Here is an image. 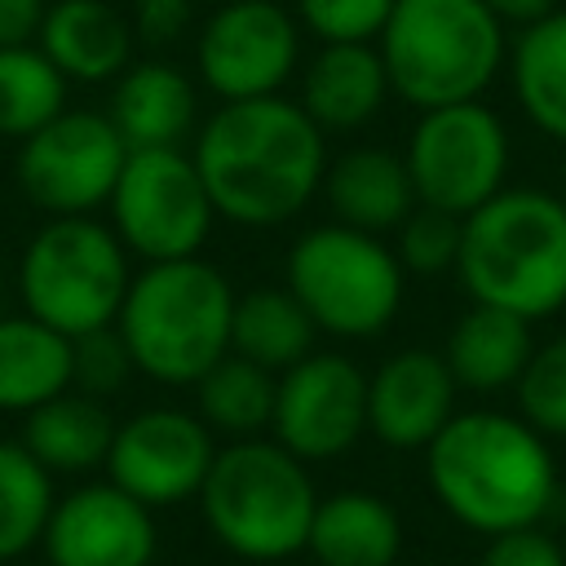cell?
<instances>
[{
    "label": "cell",
    "instance_id": "obj_1",
    "mask_svg": "<svg viewBox=\"0 0 566 566\" xmlns=\"http://www.w3.org/2000/svg\"><path fill=\"white\" fill-rule=\"evenodd\" d=\"M190 159L208 186L217 221L274 230L301 217L327 177V133L296 97L221 102L195 133Z\"/></svg>",
    "mask_w": 566,
    "mask_h": 566
},
{
    "label": "cell",
    "instance_id": "obj_2",
    "mask_svg": "<svg viewBox=\"0 0 566 566\" xmlns=\"http://www.w3.org/2000/svg\"><path fill=\"white\" fill-rule=\"evenodd\" d=\"M433 500L478 535L539 526L557 495V460L539 429L513 411H455L424 447Z\"/></svg>",
    "mask_w": 566,
    "mask_h": 566
},
{
    "label": "cell",
    "instance_id": "obj_3",
    "mask_svg": "<svg viewBox=\"0 0 566 566\" xmlns=\"http://www.w3.org/2000/svg\"><path fill=\"white\" fill-rule=\"evenodd\" d=\"M455 279L478 305L526 323L566 310V203L557 190L504 186L460 226Z\"/></svg>",
    "mask_w": 566,
    "mask_h": 566
},
{
    "label": "cell",
    "instance_id": "obj_4",
    "mask_svg": "<svg viewBox=\"0 0 566 566\" xmlns=\"http://www.w3.org/2000/svg\"><path fill=\"white\" fill-rule=\"evenodd\" d=\"M234 296L230 279L203 256L150 261L133 274L115 332L146 380L195 389L230 354Z\"/></svg>",
    "mask_w": 566,
    "mask_h": 566
},
{
    "label": "cell",
    "instance_id": "obj_5",
    "mask_svg": "<svg viewBox=\"0 0 566 566\" xmlns=\"http://www.w3.org/2000/svg\"><path fill=\"white\" fill-rule=\"evenodd\" d=\"M318 491L310 464L270 433L217 447L199 486V513L212 539L239 562H287L305 553Z\"/></svg>",
    "mask_w": 566,
    "mask_h": 566
},
{
    "label": "cell",
    "instance_id": "obj_6",
    "mask_svg": "<svg viewBox=\"0 0 566 566\" xmlns=\"http://www.w3.org/2000/svg\"><path fill=\"white\" fill-rule=\"evenodd\" d=\"M394 97L411 111L478 102L509 57V27L482 0H394L376 40Z\"/></svg>",
    "mask_w": 566,
    "mask_h": 566
},
{
    "label": "cell",
    "instance_id": "obj_7",
    "mask_svg": "<svg viewBox=\"0 0 566 566\" xmlns=\"http://www.w3.org/2000/svg\"><path fill=\"white\" fill-rule=\"evenodd\" d=\"M133 256L97 217H44L18 256V301L31 318L80 340L115 327Z\"/></svg>",
    "mask_w": 566,
    "mask_h": 566
},
{
    "label": "cell",
    "instance_id": "obj_8",
    "mask_svg": "<svg viewBox=\"0 0 566 566\" xmlns=\"http://www.w3.org/2000/svg\"><path fill=\"white\" fill-rule=\"evenodd\" d=\"M287 292L305 305L318 332L336 340L380 336L407 296V270L398 252L367 230L323 221L296 234L283 265Z\"/></svg>",
    "mask_w": 566,
    "mask_h": 566
},
{
    "label": "cell",
    "instance_id": "obj_9",
    "mask_svg": "<svg viewBox=\"0 0 566 566\" xmlns=\"http://www.w3.org/2000/svg\"><path fill=\"white\" fill-rule=\"evenodd\" d=\"M402 164L416 190V203L469 217L509 186L513 142L504 119L478 97L455 106L416 111V124L402 146Z\"/></svg>",
    "mask_w": 566,
    "mask_h": 566
},
{
    "label": "cell",
    "instance_id": "obj_10",
    "mask_svg": "<svg viewBox=\"0 0 566 566\" xmlns=\"http://www.w3.org/2000/svg\"><path fill=\"white\" fill-rule=\"evenodd\" d=\"M106 221L128 256L150 265L199 256L212 234L217 208L186 146H150L128 150L124 172L106 199Z\"/></svg>",
    "mask_w": 566,
    "mask_h": 566
},
{
    "label": "cell",
    "instance_id": "obj_11",
    "mask_svg": "<svg viewBox=\"0 0 566 566\" xmlns=\"http://www.w3.org/2000/svg\"><path fill=\"white\" fill-rule=\"evenodd\" d=\"M128 146L106 119V111L66 106L40 133L18 142L13 177L31 208L44 217H93L106 208Z\"/></svg>",
    "mask_w": 566,
    "mask_h": 566
},
{
    "label": "cell",
    "instance_id": "obj_12",
    "mask_svg": "<svg viewBox=\"0 0 566 566\" xmlns=\"http://www.w3.org/2000/svg\"><path fill=\"white\" fill-rule=\"evenodd\" d=\"M301 35L279 0H221L195 27V80L217 102L274 97L301 71Z\"/></svg>",
    "mask_w": 566,
    "mask_h": 566
},
{
    "label": "cell",
    "instance_id": "obj_13",
    "mask_svg": "<svg viewBox=\"0 0 566 566\" xmlns=\"http://www.w3.org/2000/svg\"><path fill=\"white\" fill-rule=\"evenodd\" d=\"M217 460V433L186 407H142L115 424L106 478L150 509L199 500Z\"/></svg>",
    "mask_w": 566,
    "mask_h": 566
},
{
    "label": "cell",
    "instance_id": "obj_14",
    "mask_svg": "<svg viewBox=\"0 0 566 566\" xmlns=\"http://www.w3.org/2000/svg\"><path fill=\"white\" fill-rule=\"evenodd\" d=\"M367 433V371L332 349H314L279 371L270 438L305 464L345 455Z\"/></svg>",
    "mask_w": 566,
    "mask_h": 566
},
{
    "label": "cell",
    "instance_id": "obj_15",
    "mask_svg": "<svg viewBox=\"0 0 566 566\" xmlns=\"http://www.w3.org/2000/svg\"><path fill=\"white\" fill-rule=\"evenodd\" d=\"M40 548L49 566H150L159 553L155 509L111 478L80 482L57 495Z\"/></svg>",
    "mask_w": 566,
    "mask_h": 566
},
{
    "label": "cell",
    "instance_id": "obj_16",
    "mask_svg": "<svg viewBox=\"0 0 566 566\" xmlns=\"http://www.w3.org/2000/svg\"><path fill=\"white\" fill-rule=\"evenodd\" d=\"M455 394L442 349H398L367 371V433L389 451H424L455 416Z\"/></svg>",
    "mask_w": 566,
    "mask_h": 566
},
{
    "label": "cell",
    "instance_id": "obj_17",
    "mask_svg": "<svg viewBox=\"0 0 566 566\" xmlns=\"http://www.w3.org/2000/svg\"><path fill=\"white\" fill-rule=\"evenodd\" d=\"M106 119L128 150L186 146L199 133V80L164 57H133L119 80H111Z\"/></svg>",
    "mask_w": 566,
    "mask_h": 566
},
{
    "label": "cell",
    "instance_id": "obj_18",
    "mask_svg": "<svg viewBox=\"0 0 566 566\" xmlns=\"http://www.w3.org/2000/svg\"><path fill=\"white\" fill-rule=\"evenodd\" d=\"M394 97L376 44H318L296 71V102L323 133L371 124Z\"/></svg>",
    "mask_w": 566,
    "mask_h": 566
},
{
    "label": "cell",
    "instance_id": "obj_19",
    "mask_svg": "<svg viewBox=\"0 0 566 566\" xmlns=\"http://www.w3.org/2000/svg\"><path fill=\"white\" fill-rule=\"evenodd\" d=\"M35 44L66 84H111L128 71L137 31L115 0H49Z\"/></svg>",
    "mask_w": 566,
    "mask_h": 566
},
{
    "label": "cell",
    "instance_id": "obj_20",
    "mask_svg": "<svg viewBox=\"0 0 566 566\" xmlns=\"http://www.w3.org/2000/svg\"><path fill=\"white\" fill-rule=\"evenodd\" d=\"M323 199L332 208V221L380 234V239L394 234L416 208L402 150H385V146H354L327 159Z\"/></svg>",
    "mask_w": 566,
    "mask_h": 566
},
{
    "label": "cell",
    "instance_id": "obj_21",
    "mask_svg": "<svg viewBox=\"0 0 566 566\" xmlns=\"http://www.w3.org/2000/svg\"><path fill=\"white\" fill-rule=\"evenodd\" d=\"M305 553L318 566H394L402 553V517L376 491H332L318 495Z\"/></svg>",
    "mask_w": 566,
    "mask_h": 566
},
{
    "label": "cell",
    "instance_id": "obj_22",
    "mask_svg": "<svg viewBox=\"0 0 566 566\" xmlns=\"http://www.w3.org/2000/svg\"><path fill=\"white\" fill-rule=\"evenodd\" d=\"M531 354H535L531 323L509 310L478 305V301L451 323L447 345H442V358H447L455 385L469 394L513 389L522 380Z\"/></svg>",
    "mask_w": 566,
    "mask_h": 566
},
{
    "label": "cell",
    "instance_id": "obj_23",
    "mask_svg": "<svg viewBox=\"0 0 566 566\" xmlns=\"http://www.w3.org/2000/svg\"><path fill=\"white\" fill-rule=\"evenodd\" d=\"M75 380V340L49 323L22 314H0V411L27 416L49 398L66 394Z\"/></svg>",
    "mask_w": 566,
    "mask_h": 566
},
{
    "label": "cell",
    "instance_id": "obj_24",
    "mask_svg": "<svg viewBox=\"0 0 566 566\" xmlns=\"http://www.w3.org/2000/svg\"><path fill=\"white\" fill-rule=\"evenodd\" d=\"M509 88L535 133L566 146V9L517 27L509 40Z\"/></svg>",
    "mask_w": 566,
    "mask_h": 566
},
{
    "label": "cell",
    "instance_id": "obj_25",
    "mask_svg": "<svg viewBox=\"0 0 566 566\" xmlns=\"http://www.w3.org/2000/svg\"><path fill=\"white\" fill-rule=\"evenodd\" d=\"M115 416L102 398L66 389L44 407L22 416V447L57 478V473H93L106 469V451L115 438Z\"/></svg>",
    "mask_w": 566,
    "mask_h": 566
},
{
    "label": "cell",
    "instance_id": "obj_26",
    "mask_svg": "<svg viewBox=\"0 0 566 566\" xmlns=\"http://www.w3.org/2000/svg\"><path fill=\"white\" fill-rule=\"evenodd\" d=\"M318 327L305 314V305L283 287H252L234 296V318H230V354L265 367V371H287L301 358L314 354Z\"/></svg>",
    "mask_w": 566,
    "mask_h": 566
},
{
    "label": "cell",
    "instance_id": "obj_27",
    "mask_svg": "<svg viewBox=\"0 0 566 566\" xmlns=\"http://www.w3.org/2000/svg\"><path fill=\"white\" fill-rule=\"evenodd\" d=\"M274 389H279V376L239 358V354H226L199 385H195V411L199 420L221 433V438H261L270 433V420H274Z\"/></svg>",
    "mask_w": 566,
    "mask_h": 566
},
{
    "label": "cell",
    "instance_id": "obj_28",
    "mask_svg": "<svg viewBox=\"0 0 566 566\" xmlns=\"http://www.w3.org/2000/svg\"><path fill=\"white\" fill-rule=\"evenodd\" d=\"M53 504V473L22 447V438H0V566L40 548Z\"/></svg>",
    "mask_w": 566,
    "mask_h": 566
},
{
    "label": "cell",
    "instance_id": "obj_29",
    "mask_svg": "<svg viewBox=\"0 0 566 566\" xmlns=\"http://www.w3.org/2000/svg\"><path fill=\"white\" fill-rule=\"evenodd\" d=\"M66 75L40 53V44L0 49V142H27L66 111Z\"/></svg>",
    "mask_w": 566,
    "mask_h": 566
},
{
    "label": "cell",
    "instance_id": "obj_30",
    "mask_svg": "<svg viewBox=\"0 0 566 566\" xmlns=\"http://www.w3.org/2000/svg\"><path fill=\"white\" fill-rule=\"evenodd\" d=\"M517 416L544 438H566V336L535 345L522 380L513 385Z\"/></svg>",
    "mask_w": 566,
    "mask_h": 566
},
{
    "label": "cell",
    "instance_id": "obj_31",
    "mask_svg": "<svg viewBox=\"0 0 566 566\" xmlns=\"http://www.w3.org/2000/svg\"><path fill=\"white\" fill-rule=\"evenodd\" d=\"M460 217L416 203L411 217L394 230V252L407 274H447L460 256Z\"/></svg>",
    "mask_w": 566,
    "mask_h": 566
},
{
    "label": "cell",
    "instance_id": "obj_32",
    "mask_svg": "<svg viewBox=\"0 0 566 566\" xmlns=\"http://www.w3.org/2000/svg\"><path fill=\"white\" fill-rule=\"evenodd\" d=\"M292 13L318 44H376L394 0H296Z\"/></svg>",
    "mask_w": 566,
    "mask_h": 566
},
{
    "label": "cell",
    "instance_id": "obj_33",
    "mask_svg": "<svg viewBox=\"0 0 566 566\" xmlns=\"http://www.w3.org/2000/svg\"><path fill=\"white\" fill-rule=\"evenodd\" d=\"M133 371L137 367H133L115 327H102V332H88V336L75 340V380H71V389L93 394V398H111L128 385Z\"/></svg>",
    "mask_w": 566,
    "mask_h": 566
},
{
    "label": "cell",
    "instance_id": "obj_34",
    "mask_svg": "<svg viewBox=\"0 0 566 566\" xmlns=\"http://www.w3.org/2000/svg\"><path fill=\"white\" fill-rule=\"evenodd\" d=\"M478 566H566V548L544 526H517L491 535Z\"/></svg>",
    "mask_w": 566,
    "mask_h": 566
},
{
    "label": "cell",
    "instance_id": "obj_35",
    "mask_svg": "<svg viewBox=\"0 0 566 566\" xmlns=\"http://www.w3.org/2000/svg\"><path fill=\"white\" fill-rule=\"evenodd\" d=\"M128 18H133V31L142 44L164 49V44H177L181 35H190V27L199 22V0H133Z\"/></svg>",
    "mask_w": 566,
    "mask_h": 566
},
{
    "label": "cell",
    "instance_id": "obj_36",
    "mask_svg": "<svg viewBox=\"0 0 566 566\" xmlns=\"http://www.w3.org/2000/svg\"><path fill=\"white\" fill-rule=\"evenodd\" d=\"M44 13H49V0H0V49L35 44Z\"/></svg>",
    "mask_w": 566,
    "mask_h": 566
},
{
    "label": "cell",
    "instance_id": "obj_37",
    "mask_svg": "<svg viewBox=\"0 0 566 566\" xmlns=\"http://www.w3.org/2000/svg\"><path fill=\"white\" fill-rule=\"evenodd\" d=\"M504 27H531L539 18H548L553 9H562L557 0H482Z\"/></svg>",
    "mask_w": 566,
    "mask_h": 566
},
{
    "label": "cell",
    "instance_id": "obj_38",
    "mask_svg": "<svg viewBox=\"0 0 566 566\" xmlns=\"http://www.w3.org/2000/svg\"><path fill=\"white\" fill-rule=\"evenodd\" d=\"M557 195H562V203H566V159H562V181H557Z\"/></svg>",
    "mask_w": 566,
    "mask_h": 566
},
{
    "label": "cell",
    "instance_id": "obj_39",
    "mask_svg": "<svg viewBox=\"0 0 566 566\" xmlns=\"http://www.w3.org/2000/svg\"><path fill=\"white\" fill-rule=\"evenodd\" d=\"M0 314H4V310H0Z\"/></svg>",
    "mask_w": 566,
    "mask_h": 566
}]
</instances>
